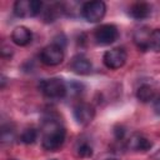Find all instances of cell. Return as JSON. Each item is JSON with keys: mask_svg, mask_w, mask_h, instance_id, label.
<instances>
[{"mask_svg": "<svg viewBox=\"0 0 160 160\" xmlns=\"http://www.w3.org/2000/svg\"><path fill=\"white\" fill-rule=\"evenodd\" d=\"M65 128L54 119H48L42 125V141L41 145L48 151L59 150L65 141Z\"/></svg>", "mask_w": 160, "mask_h": 160, "instance_id": "cell-1", "label": "cell"}, {"mask_svg": "<svg viewBox=\"0 0 160 160\" xmlns=\"http://www.w3.org/2000/svg\"><path fill=\"white\" fill-rule=\"evenodd\" d=\"M39 89L49 99H61L68 92L66 84L61 79H58V78L41 80L39 84Z\"/></svg>", "mask_w": 160, "mask_h": 160, "instance_id": "cell-2", "label": "cell"}, {"mask_svg": "<svg viewBox=\"0 0 160 160\" xmlns=\"http://www.w3.org/2000/svg\"><path fill=\"white\" fill-rule=\"evenodd\" d=\"M106 12V4L100 0L84 2L81 6V15L89 22H99Z\"/></svg>", "mask_w": 160, "mask_h": 160, "instance_id": "cell-3", "label": "cell"}, {"mask_svg": "<svg viewBox=\"0 0 160 160\" xmlns=\"http://www.w3.org/2000/svg\"><path fill=\"white\" fill-rule=\"evenodd\" d=\"M40 0H18L14 4V14L18 18H34L41 12Z\"/></svg>", "mask_w": 160, "mask_h": 160, "instance_id": "cell-4", "label": "cell"}, {"mask_svg": "<svg viewBox=\"0 0 160 160\" xmlns=\"http://www.w3.org/2000/svg\"><path fill=\"white\" fill-rule=\"evenodd\" d=\"M94 38H95V40L99 45L106 46V45H110V44H112L118 40L119 30L112 24H104V25H100L95 30Z\"/></svg>", "mask_w": 160, "mask_h": 160, "instance_id": "cell-5", "label": "cell"}, {"mask_svg": "<svg viewBox=\"0 0 160 160\" xmlns=\"http://www.w3.org/2000/svg\"><path fill=\"white\" fill-rule=\"evenodd\" d=\"M40 60L48 66H56L64 60V49L52 42L41 50Z\"/></svg>", "mask_w": 160, "mask_h": 160, "instance_id": "cell-6", "label": "cell"}, {"mask_svg": "<svg viewBox=\"0 0 160 160\" xmlns=\"http://www.w3.org/2000/svg\"><path fill=\"white\" fill-rule=\"evenodd\" d=\"M126 59H128V55L122 48L110 49L102 56V61H104L105 66L109 69H112V70L120 69L126 62Z\"/></svg>", "mask_w": 160, "mask_h": 160, "instance_id": "cell-7", "label": "cell"}, {"mask_svg": "<svg viewBox=\"0 0 160 160\" xmlns=\"http://www.w3.org/2000/svg\"><path fill=\"white\" fill-rule=\"evenodd\" d=\"M74 119L80 125H89L95 118V109L92 105L86 102L78 104L72 110Z\"/></svg>", "mask_w": 160, "mask_h": 160, "instance_id": "cell-8", "label": "cell"}, {"mask_svg": "<svg viewBox=\"0 0 160 160\" xmlns=\"http://www.w3.org/2000/svg\"><path fill=\"white\" fill-rule=\"evenodd\" d=\"M11 40L19 46H26L32 40V32L26 26H16L11 32Z\"/></svg>", "mask_w": 160, "mask_h": 160, "instance_id": "cell-9", "label": "cell"}, {"mask_svg": "<svg viewBox=\"0 0 160 160\" xmlns=\"http://www.w3.org/2000/svg\"><path fill=\"white\" fill-rule=\"evenodd\" d=\"M70 68L74 72L79 74V75H86L91 71L92 69V65H91V61L84 56V55H76L72 60H71V64H70Z\"/></svg>", "mask_w": 160, "mask_h": 160, "instance_id": "cell-10", "label": "cell"}, {"mask_svg": "<svg viewBox=\"0 0 160 160\" xmlns=\"http://www.w3.org/2000/svg\"><path fill=\"white\" fill-rule=\"evenodd\" d=\"M151 14V6L148 2H136L130 6L129 15L135 20H144Z\"/></svg>", "mask_w": 160, "mask_h": 160, "instance_id": "cell-11", "label": "cell"}, {"mask_svg": "<svg viewBox=\"0 0 160 160\" xmlns=\"http://www.w3.org/2000/svg\"><path fill=\"white\" fill-rule=\"evenodd\" d=\"M128 146L130 149H134V150H138V151H148V150L151 149L152 142L149 139H146L141 135H134L128 141Z\"/></svg>", "mask_w": 160, "mask_h": 160, "instance_id": "cell-12", "label": "cell"}, {"mask_svg": "<svg viewBox=\"0 0 160 160\" xmlns=\"http://www.w3.org/2000/svg\"><path fill=\"white\" fill-rule=\"evenodd\" d=\"M149 35H150V31H148L146 29H139V30L134 34V41H135L136 46H138L141 51L149 50V46H148Z\"/></svg>", "mask_w": 160, "mask_h": 160, "instance_id": "cell-13", "label": "cell"}, {"mask_svg": "<svg viewBox=\"0 0 160 160\" xmlns=\"http://www.w3.org/2000/svg\"><path fill=\"white\" fill-rule=\"evenodd\" d=\"M155 90L150 85H141L136 91V98L141 102H149L154 99Z\"/></svg>", "mask_w": 160, "mask_h": 160, "instance_id": "cell-14", "label": "cell"}, {"mask_svg": "<svg viewBox=\"0 0 160 160\" xmlns=\"http://www.w3.org/2000/svg\"><path fill=\"white\" fill-rule=\"evenodd\" d=\"M148 46H149V50L160 51V29H155L150 31Z\"/></svg>", "mask_w": 160, "mask_h": 160, "instance_id": "cell-15", "label": "cell"}, {"mask_svg": "<svg viewBox=\"0 0 160 160\" xmlns=\"http://www.w3.org/2000/svg\"><path fill=\"white\" fill-rule=\"evenodd\" d=\"M36 139H38V131H36L35 129H32V128L24 130L22 134H21V136H20L21 142H24V144H26V145L34 144V142L36 141Z\"/></svg>", "mask_w": 160, "mask_h": 160, "instance_id": "cell-16", "label": "cell"}, {"mask_svg": "<svg viewBox=\"0 0 160 160\" xmlns=\"http://www.w3.org/2000/svg\"><path fill=\"white\" fill-rule=\"evenodd\" d=\"M76 152L80 158H91L92 156V148L88 142H81L76 148Z\"/></svg>", "mask_w": 160, "mask_h": 160, "instance_id": "cell-17", "label": "cell"}, {"mask_svg": "<svg viewBox=\"0 0 160 160\" xmlns=\"http://www.w3.org/2000/svg\"><path fill=\"white\" fill-rule=\"evenodd\" d=\"M0 139L2 142H11L14 139V130L6 126H2L1 129V134H0Z\"/></svg>", "mask_w": 160, "mask_h": 160, "instance_id": "cell-18", "label": "cell"}, {"mask_svg": "<svg viewBox=\"0 0 160 160\" xmlns=\"http://www.w3.org/2000/svg\"><path fill=\"white\" fill-rule=\"evenodd\" d=\"M66 89H68V91H70V94L78 95V94H80L82 91L84 85L81 82H78V81H71V82L66 84Z\"/></svg>", "mask_w": 160, "mask_h": 160, "instance_id": "cell-19", "label": "cell"}, {"mask_svg": "<svg viewBox=\"0 0 160 160\" xmlns=\"http://www.w3.org/2000/svg\"><path fill=\"white\" fill-rule=\"evenodd\" d=\"M114 136L116 140H122L125 136V128L122 125H116L114 128Z\"/></svg>", "mask_w": 160, "mask_h": 160, "instance_id": "cell-20", "label": "cell"}, {"mask_svg": "<svg viewBox=\"0 0 160 160\" xmlns=\"http://www.w3.org/2000/svg\"><path fill=\"white\" fill-rule=\"evenodd\" d=\"M152 109H154V111H155L156 115H160V96L154 100V102H152Z\"/></svg>", "mask_w": 160, "mask_h": 160, "instance_id": "cell-21", "label": "cell"}, {"mask_svg": "<svg viewBox=\"0 0 160 160\" xmlns=\"http://www.w3.org/2000/svg\"><path fill=\"white\" fill-rule=\"evenodd\" d=\"M5 81H6L5 76H1V88H4V85H5Z\"/></svg>", "mask_w": 160, "mask_h": 160, "instance_id": "cell-22", "label": "cell"}, {"mask_svg": "<svg viewBox=\"0 0 160 160\" xmlns=\"http://www.w3.org/2000/svg\"><path fill=\"white\" fill-rule=\"evenodd\" d=\"M156 156H159V160H160V152H158V155Z\"/></svg>", "mask_w": 160, "mask_h": 160, "instance_id": "cell-23", "label": "cell"}, {"mask_svg": "<svg viewBox=\"0 0 160 160\" xmlns=\"http://www.w3.org/2000/svg\"><path fill=\"white\" fill-rule=\"evenodd\" d=\"M51 160H58V159H51Z\"/></svg>", "mask_w": 160, "mask_h": 160, "instance_id": "cell-24", "label": "cell"}, {"mask_svg": "<svg viewBox=\"0 0 160 160\" xmlns=\"http://www.w3.org/2000/svg\"><path fill=\"white\" fill-rule=\"evenodd\" d=\"M110 160H116V159H110Z\"/></svg>", "mask_w": 160, "mask_h": 160, "instance_id": "cell-25", "label": "cell"}]
</instances>
